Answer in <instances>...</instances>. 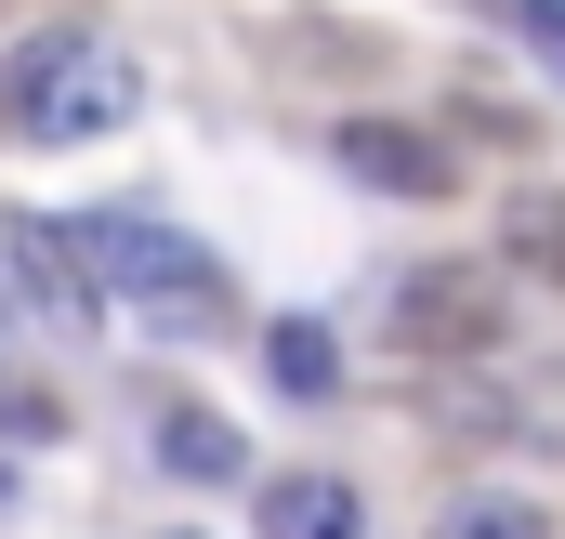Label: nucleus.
<instances>
[{"label": "nucleus", "mask_w": 565, "mask_h": 539, "mask_svg": "<svg viewBox=\"0 0 565 539\" xmlns=\"http://www.w3.org/2000/svg\"><path fill=\"white\" fill-rule=\"evenodd\" d=\"M132 106H145V66L119 40H93V27H40L13 53V119H26V145H106V133H132Z\"/></svg>", "instance_id": "f257e3e1"}, {"label": "nucleus", "mask_w": 565, "mask_h": 539, "mask_svg": "<svg viewBox=\"0 0 565 539\" xmlns=\"http://www.w3.org/2000/svg\"><path fill=\"white\" fill-rule=\"evenodd\" d=\"M66 251H79V276H93V303L132 289L158 329H211V316H224V264H198V251H184L171 224H145V211H79Z\"/></svg>", "instance_id": "f03ea898"}, {"label": "nucleus", "mask_w": 565, "mask_h": 539, "mask_svg": "<svg viewBox=\"0 0 565 539\" xmlns=\"http://www.w3.org/2000/svg\"><path fill=\"white\" fill-rule=\"evenodd\" d=\"M395 342L434 356V369H500V342H513V276L500 264H422V276H395Z\"/></svg>", "instance_id": "7ed1b4c3"}, {"label": "nucleus", "mask_w": 565, "mask_h": 539, "mask_svg": "<svg viewBox=\"0 0 565 539\" xmlns=\"http://www.w3.org/2000/svg\"><path fill=\"white\" fill-rule=\"evenodd\" d=\"M0 289H13L40 329H106V303H93L79 251H66V224H40V211H0Z\"/></svg>", "instance_id": "20e7f679"}, {"label": "nucleus", "mask_w": 565, "mask_h": 539, "mask_svg": "<svg viewBox=\"0 0 565 539\" xmlns=\"http://www.w3.org/2000/svg\"><path fill=\"white\" fill-rule=\"evenodd\" d=\"M342 171L382 184V198H447V184H460V158L434 133H408V119H342Z\"/></svg>", "instance_id": "39448f33"}, {"label": "nucleus", "mask_w": 565, "mask_h": 539, "mask_svg": "<svg viewBox=\"0 0 565 539\" xmlns=\"http://www.w3.org/2000/svg\"><path fill=\"white\" fill-rule=\"evenodd\" d=\"M158 474H184V487H237L250 447H237L224 408H158Z\"/></svg>", "instance_id": "423d86ee"}, {"label": "nucleus", "mask_w": 565, "mask_h": 539, "mask_svg": "<svg viewBox=\"0 0 565 539\" xmlns=\"http://www.w3.org/2000/svg\"><path fill=\"white\" fill-rule=\"evenodd\" d=\"M500 251H513V276H540L565 303V184H513L500 198Z\"/></svg>", "instance_id": "0eeeda50"}, {"label": "nucleus", "mask_w": 565, "mask_h": 539, "mask_svg": "<svg viewBox=\"0 0 565 539\" xmlns=\"http://www.w3.org/2000/svg\"><path fill=\"white\" fill-rule=\"evenodd\" d=\"M369 514H355V487L342 474H277L264 487V539H355Z\"/></svg>", "instance_id": "6e6552de"}, {"label": "nucleus", "mask_w": 565, "mask_h": 539, "mask_svg": "<svg viewBox=\"0 0 565 539\" xmlns=\"http://www.w3.org/2000/svg\"><path fill=\"white\" fill-rule=\"evenodd\" d=\"M264 382H277L289 408H316V395H342V342L316 329V316H277L264 329Z\"/></svg>", "instance_id": "1a4fd4ad"}, {"label": "nucleus", "mask_w": 565, "mask_h": 539, "mask_svg": "<svg viewBox=\"0 0 565 539\" xmlns=\"http://www.w3.org/2000/svg\"><path fill=\"white\" fill-rule=\"evenodd\" d=\"M434 539H553L540 500H513V487H473V500H447V527Z\"/></svg>", "instance_id": "9d476101"}, {"label": "nucleus", "mask_w": 565, "mask_h": 539, "mask_svg": "<svg viewBox=\"0 0 565 539\" xmlns=\"http://www.w3.org/2000/svg\"><path fill=\"white\" fill-rule=\"evenodd\" d=\"M513 40H526V53L565 80V0H513Z\"/></svg>", "instance_id": "9b49d317"}, {"label": "nucleus", "mask_w": 565, "mask_h": 539, "mask_svg": "<svg viewBox=\"0 0 565 539\" xmlns=\"http://www.w3.org/2000/svg\"><path fill=\"white\" fill-rule=\"evenodd\" d=\"M0 500H13V461H0Z\"/></svg>", "instance_id": "f8f14e48"}]
</instances>
